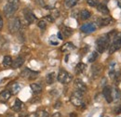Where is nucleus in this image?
<instances>
[{"label":"nucleus","instance_id":"obj_1","mask_svg":"<svg viewBox=\"0 0 121 117\" xmlns=\"http://www.w3.org/2000/svg\"><path fill=\"white\" fill-rule=\"evenodd\" d=\"M109 38L107 35L104 36H101L97 39L96 41V48H97V51L99 53H104L106 50V48L109 46Z\"/></svg>","mask_w":121,"mask_h":117},{"label":"nucleus","instance_id":"obj_2","mask_svg":"<svg viewBox=\"0 0 121 117\" xmlns=\"http://www.w3.org/2000/svg\"><path fill=\"white\" fill-rule=\"evenodd\" d=\"M22 23H21V20L18 17H13L11 18V20H9V25H8V29L10 33H15L17 32H19L21 29Z\"/></svg>","mask_w":121,"mask_h":117},{"label":"nucleus","instance_id":"obj_3","mask_svg":"<svg viewBox=\"0 0 121 117\" xmlns=\"http://www.w3.org/2000/svg\"><path fill=\"white\" fill-rule=\"evenodd\" d=\"M112 40H113V43L111 44L110 48H109L110 54L115 53L117 50L121 48V33H117V34L114 36Z\"/></svg>","mask_w":121,"mask_h":117},{"label":"nucleus","instance_id":"obj_4","mask_svg":"<svg viewBox=\"0 0 121 117\" xmlns=\"http://www.w3.org/2000/svg\"><path fill=\"white\" fill-rule=\"evenodd\" d=\"M57 80L61 84H69L73 80V76L71 73H69L65 70H60L57 75Z\"/></svg>","mask_w":121,"mask_h":117},{"label":"nucleus","instance_id":"obj_5","mask_svg":"<svg viewBox=\"0 0 121 117\" xmlns=\"http://www.w3.org/2000/svg\"><path fill=\"white\" fill-rule=\"evenodd\" d=\"M18 8V5H13V4H6L3 8V11H4V15L7 18H10L11 16H13L14 13L17 11Z\"/></svg>","mask_w":121,"mask_h":117},{"label":"nucleus","instance_id":"obj_6","mask_svg":"<svg viewBox=\"0 0 121 117\" xmlns=\"http://www.w3.org/2000/svg\"><path fill=\"white\" fill-rule=\"evenodd\" d=\"M38 74H39L38 72H34V71H31L28 68H25L21 73V76L23 77V78H28L30 80H33V79H35L38 76Z\"/></svg>","mask_w":121,"mask_h":117},{"label":"nucleus","instance_id":"obj_7","mask_svg":"<svg viewBox=\"0 0 121 117\" xmlns=\"http://www.w3.org/2000/svg\"><path fill=\"white\" fill-rule=\"evenodd\" d=\"M23 16H24V19L26 20V21L30 24V23H33L35 20H36V17H35V15L34 14V12L30 10L28 8H25L24 9H23Z\"/></svg>","mask_w":121,"mask_h":117},{"label":"nucleus","instance_id":"obj_8","mask_svg":"<svg viewBox=\"0 0 121 117\" xmlns=\"http://www.w3.org/2000/svg\"><path fill=\"white\" fill-rule=\"evenodd\" d=\"M103 94H104V99L108 103H111L114 100V99H113V90H112L111 87H109V86L104 87V90H103Z\"/></svg>","mask_w":121,"mask_h":117},{"label":"nucleus","instance_id":"obj_9","mask_svg":"<svg viewBox=\"0 0 121 117\" xmlns=\"http://www.w3.org/2000/svg\"><path fill=\"white\" fill-rule=\"evenodd\" d=\"M81 31L83 33H92L94 31H96V25L93 23V22H91V23H85L84 25L81 26Z\"/></svg>","mask_w":121,"mask_h":117},{"label":"nucleus","instance_id":"obj_10","mask_svg":"<svg viewBox=\"0 0 121 117\" xmlns=\"http://www.w3.org/2000/svg\"><path fill=\"white\" fill-rule=\"evenodd\" d=\"M74 86L76 88V90H79V91H82V92H86L87 91V86L85 85V83L80 80V79H76L75 82H74Z\"/></svg>","mask_w":121,"mask_h":117},{"label":"nucleus","instance_id":"obj_11","mask_svg":"<svg viewBox=\"0 0 121 117\" xmlns=\"http://www.w3.org/2000/svg\"><path fill=\"white\" fill-rule=\"evenodd\" d=\"M11 98V93L9 90L5 89L0 93V101L2 103H5L9 100V99Z\"/></svg>","mask_w":121,"mask_h":117},{"label":"nucleus","instance_id":"obj_12","mask_svg":"<svg viewBox=\"0 0 121 117\" xmlns=\"http://www.w3.org/2000/svg\"><path fill=\"white\" fill-rule=\"evenodd\" d=\"M24 63V58L23 57H17V58L12 61V64H11V68L12 69H18L20 67H22Z\"/></svg>","mask_w":121,"mask_h":117},{"label":"nucleus","instance_id":"obj_13","mask_svg":"<svg viewBox=\"0 0 121 117\" xmlns=\"http://www.w3.org/2000/svg\"><path fill=\"white\" fill-rule=\"evenodd\" d=\"M70 101L76 107H80L81 105L84 104L83 103V98H79V97H76L74 95H72V97L70 98Z\"/></svg>","mask_w":121,"mask_h":117},{"label":"nucleus","instance_id":"obj_14","mask_svg":"<svg viewBox=\"0 0 121 117\" xmlns=\"http://www.w3.org/2000/svg\"><path fill=\"white\" fill-rule=\"evenodd\" d=\"M112 21H113V19H112L111 17H106V18H102V19H100L99 21H98V23H99V25H100L101 27H104V26H107V25L111 24Z\"/></svg>","mask_w":121,"mask_h":117},{"label":"nucleus","instance_id":"obj_15","mask_svg":"<svg viewBox=\"0 0 121 117\" xmlns=\"http://www.w3.org/2000/svg\"><path fill=\"white\" fill-rule=\"evenodd\" d=\"M30 88L32 89V91H33V93L35 94V95H38V94H40L42 92V87H41V85H39L37 83L31 84Z\"/></svg>","mask_w":121,"mask_h":117},{"label":"nucleus","instance_id":"obj_16","mask_svg":"<svg viewBox=\"0 0 121 117\" xmlns=\"http://www.w3.org/2000/svg\"><path fill=\"white\" fill-rule=\"evenodd\" d=\"M96 8H97V10H98L99 12H101L102 14H104V15L109 14V9H108V8H107V6H106L105 4L100 3Z\"/></svg>","mask_w":121,"mask_h":117},{"label":"nucleus","instance_id":"obj_17","mask_svg":"<svg viewBox=\"0 0 121 117\" xmlns=\"http://www.w3.org/2000/svg\"><path fill=\"white\" fill-rule=\"evenodd\" d=\"M91 72H92V75H93L94 78H95V77H98V76L100 75L101 72H102V67H101V65H99V64L93 65V66H92V69H91Z\"/></svg>","mask_w":121,"mask_h":117},{"label":"nucleus","instance_id":"obj_18","mask_svg":"<svg viewBox=\"0 0 121 117\" xmlns=\"http://www.w3.org/2000/svg\"><path fill=\"white\" fill-rule=\"evenodd\" d=\"M75 48H76V46H75V45L73 44V43L67 42V43H65V44L61 46L60 49H61V51H63V52H68V51H71V50H73V49H75Z\"/></svg>","mask_w":121,"mask_h":117},{"label":"nucleus","instance_id":"obj_19","mask_svg":"<svg viewBox=\"0 0 121 117\" xmlns=\"http://www.w3.org/2000/svg\"><path fill=\"white\" fill-rule=\"evenodd\" d=\"M79 16H80V19L83 20V21H86V20H89L91 17V11H89L88 9H82L79 13Z\"/></svg>","mask_w":121,"mask_h":117},{"label":"nucleus","instance_id":"obj_20","mask_svg":"<svg viewBox=\"0 0 121 117\" xmlns=\"http://www.w3.org/2000/svg\"><path fill=\"white\" fill-rule=\"evenodd\" d=\"M21 89H22V86H21L19 83H14V84L11 86L9 91H10L11 95H17V94L20 92Z\"/></svg>","mask_w":121,"mask_h":117},{"label":"nucleus","instance_id":"obj_21","mask_svg":"<svg viewBox=\"0 0 121 117\" xmlns=\"http://www.w3.org/2000/svg\"><path fill=\"white\" fill-rule=\"evenodd\" d=\"M86 68H87V66H86L85 63L79 62V63L76 66V69H75L76 73V74H81V73H84V71L86 70Z\"/></svg>","mask_w":121,"mask_h":117},{"label":"nucleus","instance_id":"obj_22","mask_svg":"<svg viewBox=\"0 0 121 117\" xmlns=\"http://www.w3.org/2000/svg\"><path fill=\"white\" fill-rule=\"evenodd\" d=\"M60 33H61V34L64 37H69V36H71L73 34L74 30L72 29V28H69V27H63Z\"/></svg>","mask_w":121,"mask_h":117},{"label":"nucleus","instance_id":"obj_23","mask_svg":"<svg viewBox=\"0 0 121 117\" xmlns=\"http://www.w3.org/2000/svg\"><path fill=\"white\" fill-rule=\"evenodd\" d=\"M55 78H56V75H55V73H50L48 74H47L46 76V82L48 85H52L55 81Z\"/></svg>","mask_w":121,"mask_h":117},{"label":"nucleus","instance_id":"obj_24","mask_svg":"<svg viewBox=\"0 0 121 117\" xmlns=\"http://www.w3.org/2000/svg\"><path fill=\"white\" fill-rule=\"evenodd\" d=\"M22 102L19 99H17L14 102V105L12 106V110L14 112H20L22 110Z\"/></svg>","mask_w":121,"mask_h":117},{"label":"nucleus","instance_id":"obj_25","mask_svg":"<svg viewBox=\"0 0 121 117\" xmlns=\"http://www.w3.org/2000/svg\"><path fill=\"white\" fill-rule=\"evenodd\" d=\"M12 61H13V59H12V58L10 56H5L4 58H3L2 63H3V65L5 67H9V66H11Z\"/></svg>","mask_w":121,"mask_h":117},{"label":"nucleus","instance_id":"obj_26","mask_svg":"<svg viewBox=\"0 0 121 117\" xmlns=\"http://www.w3.org/2000/svg\"><path fill=\"white\" fill-rule=\"evenodd\" d=\"M78 0H64V5L67 8H72L77 4Z\"/></svg>","mask_w":121,"mask_h":117},{"label":"nucleus","instance_id":"obj_27","mask_svg":"<svg viewBox=\"0 0 121 117\" xmlns=\"http://www.w3.org/2000/svg\"><path fill=\"white\" fill-rule=\"evenodd\" d=\"M98 56H99L98 52H96V51L92 52L91 55H90V57H89V61H90V62H94V61L98 58Z\"/></svg>","mask_w":121,"mask_h":117},{"label":"nucleus","instance_id":"obj_28","mask_svg":"<svg viewBox=\"0 0 121 117\" xmlns=\"http://www.w3.org/2000/svg\"><path fill=\"white\" fill-rule=\"evenodd\" d=\"M87 4L89 6H91V7L95 8L100 4V1L99 0H87Z\"/></svg>","mask_w":121,"mask_h":117},{"label":"nucleus","instance_id":"obj_29","mask_svg":"<svg viewBox=\"0 0 121 117\" xmlns=\"http://www.w3.org/2000/svg\"><path fill=\"white\" fill-rule=\"evenodd\" d=\"M37 26H38L41 30H45L46 28H47V21H44V20L39 21L38 23H37Z\"/></svg>","mask_w":121,"mask_h":117},{"label":"nucleus","instance_id":"obj_30","mask_svg":"<svg viewBox=\"0 0 121 117\" xmlns=\"http://www.w3.org/2000/svg\"><path fill=\"white\" fill-rule=\"evenodd\" d=\"M35 114L36 117H49V114L46 111H38Z\"/></svg>","mask_w":121,"mask_h":117},{"label":"nucleus","instance_id":"obj_31","mask_svg":"<svg viewBox=\"0 0 121 117\" xmlns=\"http://www.w3.org/2000/svg\"><path fill=\"white\" fill-rule=\"evenodd\" d=\"M51 16L53 17V19L55 20V19H57L59 16H60V12H59V10L58 9H52L51 10Z\"/></svg>","mask_w":121,"mask_h":117},{"label":"nucleus","instance_id":"obj_32","mask_svg":"<svg viewBox=\"0 0 121 117\" xmlns=\"http://www.w3.org/2000/svg\"><path fill=\"white\" fill-rule=\"evenodd\" d=\"M115 98H116V100H120L121 99V92L119 89H115Z\"/></svg>","mask_w":121,"mask_h":117},{"label":"nucleus","instance_id":"obj_33","mask_svg":"<svg viewBox=\"0 0 121 117\" xmlns=\"http://www.w3.org/2000/svg\"><path fill=\"white\" fill-rule=\"evenodd\" d=\"M44 21H48V22H53L55 20L53 19V17L51 16V15H47L45 17V19H44Z\"/></svg>","mask_w":121,"mask_h":117},{"label":"nucleus","instance_id":"obj_34","mask_svg":"<svg viewBox=\"0 0 121 117\" xmlns=\"http://www.w3.org/2000/svg\"><path fill=\"white\" fill-rule=\"evenodd\" d=\"M114 113H115L116 114H119V113H121V105L117 106V107L114 109Z\"/></svg>","mask_w":121,"mask_h":117},{"label":"nucleus","instance_id":"obj_35","mask_svg":"<svg viewBox=\"0 0 121 117\" xmlns=\"http://www.w3.org/2000/svg\"><path fill=\"white\" fill-rule=\"evenodd\" d=\"M35 3H36L37 5H39V6H42V7L45 6V2H44V0H35Z\"/></svg>","mask_w":121,"mask_h":117},{"label":"nucleus","instance_id":"obj_36","mask_svg":"<svg viewBox=\"0 0 121 117\" xmlns=\"http://www.w3.org/2000/svg\"><path fill=\"white\" fill-rule=\"evenodd\" d=\"M8 3L9 4H13V5H18L19 4V0H7Z\"/></svg>","mask_w":121,"mask_h":117},{"label":"nucleus","instance_id":"obj_37","mask_svg":"<svg viewBox=\"0 0 121 117\" xmlns=\"http://www.w3.org/2000/svg\"><path fill=\"white\" fill-rule=\"evenodd\" d=\"M3 23H4V21H3V18H2V16L0 14V31L2 30L3 28Z\"/></svg>","mask_w":121,"mask_h":117},{"label":"nucleus","instance_id":"obj_38","mask_svg":"<svg viewBox=\"0 0 121 117\" xmlns=\"http://www.w3.org/2000/svg\"><path fill=\"white\" fill-rule=\"evenodd\" d=\"M61 107V102L60 101H58V102L55 103V105H54V108H56V109H58V108H60Z\"/></svg>","mask_w":121,"mask_h":117},{"label":"nucleus","instance_id":"obj_39","mask_svg":"<svg viewBox=\"0 0 121 117\" xmlns=\"http://www.w3.org/2000/svg\"><path fill=\"white\" fill-rule=\"evenodd\" d=\"M52 117H61L60 113H54L53 114H52Z\"/></svg>","mask_w":121,"mask_h":117},{"label":"nucleus","instance_id":"obj_40","mask_svg":"<svg viewBox=\"0 0 121 117\" xmlns=\"http://www.w3.org/2000/svg\"><path fill=\"white\" fill-rule=\"evenodd\" d=\"M58 37H59V39H60V40H62V39H63V36H62V34H61V33H60V32L58 33Z\"/></svg>","mask_w":121,"mask_h":117},{"label":"nucleus","instance_id":"obj_41","mask_svg":"<svg viewBox=\"0 0 121 117\" xmlns=\"http://www.w3.org/2000/svg\"><path fill=\"white\" fill-rule=\"evenodd\" d=\"M70 117H77V115H76V113H72L70 114Z\"/></svg>","mask_w":121,"mask_h":117},{"label":"nucleus","instance_id":"obj_42","mask_svg":"<svg viewBox=\"0 0 121 117\" xmlns=\"http://www.w3.org/2000/svg\"><path fill=\"white\" fill-rule=\"evenodd\" d=\"M28 117H36V114H35V113H31Z\"/></svg>","mask_w":121,"mask_h":117}]
</instances>
